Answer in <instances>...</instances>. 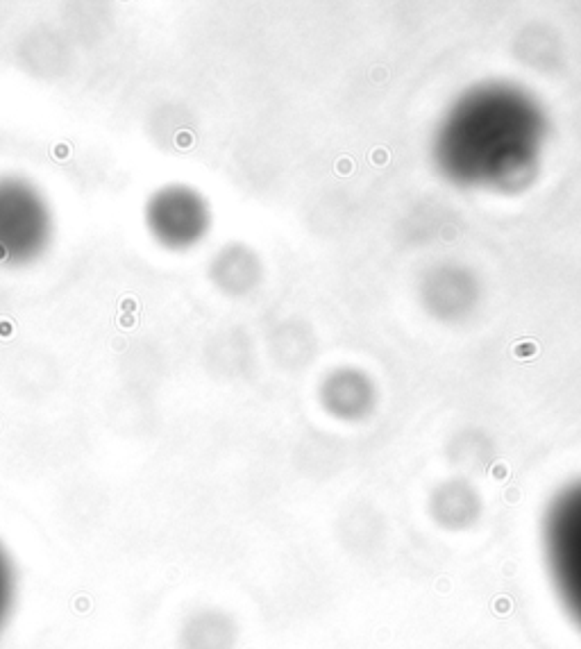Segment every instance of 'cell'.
<instances>
[{
    "mask_svg": "<svg viewBox=\"0 0 581 649\" xmlns=\"http://www.w3.org/2000/svg\"><path fill=\"white\" fill-rule=\"evenodd\" d=\"M53 238V211L30 179L0 175V263L25 266L41 257Z\"/></svg>",
    "mask_w": 581,
    "mask_h": 649,
    "instance_id": "1",
    "label": "cell"
},
{
    "mask_svg": "<svg viewBox=\"0 0 581 649\" xmlns=\"http://www.w3.org/2000/svg\"><path fill=\"white\" fill-rule=\"evenodd\" d=\"M145 227L162 247L188 250L207 236L211 209L202 193L186 184H166L145 202Z\"/></svg>",
    "mask_w": 581,
    "mask_h": 649,
    "instance_id": "2",
    "label": "cell"
},
{
    "mask_svg": "<svg viewBox=\"0 0 581 649\" xmlns=\"http://www.w3.org/2000/svg\"><path fill=\"white\" fill-rule=\"evenodd\" d=\"M238 640L236 620L223 608L193 611L179 627V649H234Z\"/></svg>",
    "mask_w": 581,
    "mask_h": 649,
    "instance_id": "3",
    "label": "cell"
},
{
    "mask_svg": "<svg viewBox=\"0 0 581 649\" xmlns=\"http://www.w3.org/2000/svg\"><path fill=\"white\" fill-rule=\"evenodd\" d=\"M11 595H14V574H11V563L5 549L0 547V627L5 622L7 613L11 606Z\"/></svg>",
    "mask_w": 581,
    "mask_h": 649,
    "instance_id": "4",
    "label": "cell"
},
{
    "mask_svg": "<svg viewBox=\"0 0 581 649\" xmlns=\"http://www.w3.org/2000/svg\"><path fill=\"white\" fill-rule=\"evenodd\" d=\"M536 352H538L536 341H520V343L513 345V354H516L518 359H533Z\"/></svg>",
    "mask_w": 581,
    "mask_h": 649,
    "instance_id": "5",
    "label": "cell"
}]
</instances>
